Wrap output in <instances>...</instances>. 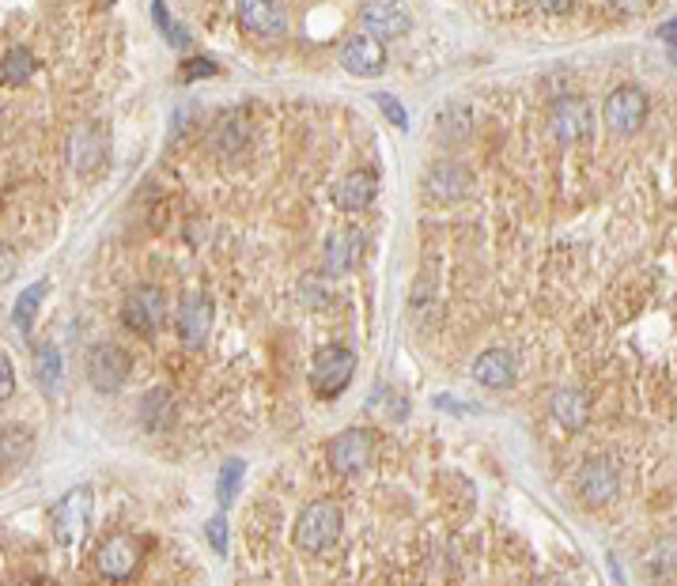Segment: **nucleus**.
Here are the masks:
<instances>
[{
  "label": "nucleus",
  "mask_w": 677,
  "mask_h": 586,
  "mask_svg": "<svg viewBox=\"0 0 677 586\" xmlns=\"http://www.w3.org/2000/svg\"><path fill=\"white\" fill-rule=\"evenodd\" d=\"M341 530H345L341 507H337L334 500H315V503H307V507L300 511L292 538L303 552H307V556H322V552L334 549L337 538H341Z\"/></svg>",
  "instance_id": "obj_1"
},
{
  "label": "nucleus",
  "mask_w": 677,
  "mask_h": 586,
  "mask_svg": "<svg viewBox=\"0 0 677 586\" xmlns=\"http://www.w3.org/2000/svg\"><path fill=\"white\" fill-rule=\"evenodd\" d=\"M357 375V352L345 344H326L311 363V386L318 398H341Z\"/></svg>",
  "instance_id": "obj_2"
},
{
  "label": "nucleus",
  "mask_w": 677,
  "mask_h": 586,
  "mask_svg": "<svg viewBox=\"0 0 677 586\" xmlns=\"http://www.w3.org/2000/svg\"><path fill=\"white\" fill-rule=\"evenodd\" d=\"M144 564V544H140L133 534H110L103 544L95 549V567L103 579L110 583H126L133 579Z\"/></svg>",
  "instance_id": "obj_3"
},
{
  "label": "nucleus",
  "mask_w": 677,
  "mask_h": 586,
  "mask_svg": "<svg viewBox=\"0 0 677 586\" xmlns=\"http://www.w3.org/2000/svg\"><path fill=\"white\" fill-rule=\"evenodd\" d=\"M326 458L337 477L363 473V469L375 461V432H367V427H349V432L334 435L326 447Z\"/></svg>",
  "instance_id": "obj_4"
},
{
  "label": "nucleus",
  "mask_w": 677,
  "mask_h": 586,
  "mask_svg": "<svg viewBox=\"0 0 677 586\" xmlns=\"http://www.w3.org/2000/svg\"><path fill=\"white\" fill-rule=\"evenodd\" d=\"M651 103L635 84H621L606 95V106H602V118H606V129L614 137H632L635 129L647 121Z\"/></svg>",
  "instance_id": "obj_5"
},
{
  "label": "nucleus",
  "mask_w": 677,
  "mask_h": 586,
  "mask_svg": "<svg viewBox=\"0 0 677 586\" xmlns=\"http://www.w3.org/2000/svg\"><path fill=\"white\" fill-rule=\"evenodd\" d=\"M91 507H95V496H91L87 484L80 489H69L54 507V538L61 544H77L87 538L91 530Z\"/></svg>",
  "instance_id": "obj_6"
},
{
  "label": "nucleus",
  "mask_w": 677,
  "mask_h": 586,
  "mask_svg": "<svg viewBox=\"0 0 677 586\" xmlns=\"http://www.w3.org/2000/svg\"><path fill=\"white\" fill-rule=\"evenodd\" d=\"M129 371H133V360L121 344L103 341L87 352V383L95 386L98 394H114L129 383Z\"/></svg>",
  "instance_id": "obj_7"
},
{
  "label": "nucleus",
  "mask_w": 677,
  "mask_h": 586,
  "mask_svg": "<svg viewBox=\"0 0 677 586\" xmlns=\"http://www.w3.org/2000/svg\"><path fill=\"white\" fill-rule=\"evenodd\" d=\"M549 126H552V137L560 144H580V140H591L594 133V114H591V103L580 95H564L552 103L549 110Z\"/></svg>",
  "instance_id": "obj_8"
},
{
  "label": "nucleus",
  "mask_w": 677,
  "mask_h": 586,
  "mask_svg": "<svg viewBox=\"0 0 677 586\" xmlns=\"http://www.w3.org/2000/svg\"><path fill=\"white\" fill-rule=\"evenodd\" d=\"M167 318V295L152 284H140L126 295L121 303V321H126L133 333H155Z\"/></svg>",
  "instance_id": "obj_9"
},
{
  "label": "nucleus",
  "mask_w": 677,
  "mask_h": 586,
  "mask_svg": "<svg viewBox=\"0 0 677 586\" xmlns=\"http://www.w3.org/2000/svg\"><path fill=\"white\" fill-rule=\"evenodd\" d=\"M617 492H621V477H617V469L606 458L583 461L580 477H575V496L587 507H606V503L617 500Z\"/></svg>",
  "instance_id": "obj_10"
},
{
  "label": "nucleus",
  "mask_w": 677,
  "mask_h": 586,
  "mask_svg": "<svg viewBox=\"0 0 677 586\" xmlns=\"http://www.w3.org/2000/svg\"><path fill=\"white\" fill-rule=\"evenodd\" d=\"M360 15H363V31L375 35L378 43H383V38L409 35V27H412V15L401 0H363Z\"/></svg>",
  "instance_id": "obj_11"
},
{
  "label": "nucleus",
  "mask_w": 677,
  "mask_h": 586,
  "mask_svg": "<svg viewBox=\"0 0 677 586\" xmlns=\"http://www.w3.org/2000/svg\"><path fill=\"white\" fill-rule=\"evenodd\" d=\"M212 333V300L209 295H186L178 303V337L189 352H201Z\"/></svg>",
  "instance_id": "obj_12"
},
{
  "label": "nucleus",
  "mask_w": 677,
  "mask_h": 586,
  "mask_svg": "<svg viewBox=\"0 0 677 586\" xmlns=\"http://www.w3.org/2000/svg\"><path fill=\"white\" fill-rule=\"evenodd\" d=\"M106 163V133L95 126V121H84V126L72 129L69 137V167L77 175H95Z\"/></svg>",
  "instance_id": "obj_13"
},
{
  "label": "nucleus",
  "mask_w": 677,
  "mask_h": 586,
  "mask_svg": "<svg viewBox=\"0 0 677 586\" xmlns=\"http://www.w3.org/2000/svg\"><path fill=\"white\" fill-rule=\"evenodd\" d=\"M341 65L352 77H378L386 69V46L375 35H367V31H357V35L345 38Z\"/></svg>",
  "instance_id": "obj_14"
},
{
  "label": "nucleus",
  "mask_w": 677,
  "mask_h": 586,
  "mask_svg": "<svg viewBox=\"0 0 677 586\" xmlns=\"http://www.w3.org/2000/svg\"><path fill=\"white\" fill-rule=\"evenodd\" d=\"M378 194V178L371 171H349L345 178H337L334 186V204L341 212H363Z\"/></svg>",
  "instance_id": "obj_15"
},
{
  "label": "nucleus",
  "mask_w": 677,
  "mask_h": 586,
  "mask_svg": "<svg viewBox=\"0 0 677 586\" xmlns=\"http://www.w3.org/2000/svg\"><path fill=\"white\" fill-rule=\"evenodd\" d=\"M552 417L564 432H583L591 424V398L580 386H560L552 394Z\"/></svg>",
  "instance_id": "obj_16"
},
{
  "label": "nucleus",
  "mask_w": 677,
  "mask_h": 586,
  "mask_svg": "<svg viewBox=\"0 0 677 586\" xmlns=\"http://www.w3.org/2000/svg\"><path fill=\"white\" fill-rule=\"evenodd\" d=\"M238 20L254 35L277 38L284 31V8L277 0H238Z\"/></svg>",
  "instance_id": "obj_17"
},
{
  "label": "nucleus",
  "mask_w": 677,
  "mask_h": 586,
  "mask_svg": "<svg viewBox=\"0 0 677 586\" xmlns=\"http://www.w3.org/2000/svg\"><path fill=\"white\" fill-rule=\"evenodd\" d=\"M363 258V231L357 227H341L329 235L326 243V269L329 272H349L357 269Z\"/></svg>",
  "instance_id": "obj_18"
},
{
  "label": "nucleus",
  "mask_w": 677,
  "mask_h": 586,
  "mask_svg": "<svg viewBox=\"0 0 677 586\" xmlns=\"http://www.w3.org/2000/svg\"><path fill=\"white\" fill-rule=\"evenodd\" d=\"M31 454H35V432L31 427L23 424L0 427V469L4 473H15V469L27 466Z\"/></svg>",
  "instance_id": "obj_19"
},
{
  "label": "nucleus",
  "mask_w": 677,
  "mask_h": 586,
  "mask_svg": "<svg viewBox=\"0 0 677 586\" xmlns=\"http://www.w3.org/2000/svg\"><path fill=\"white\" fill-rule=\"evenodd\" d=\"M469 189H474V178H469V171L458 167V163H435V167L428 171V194H432L435 201H458Z\"/></svg>",
  "instance_id": "obj_20"
},
{
  "label": "nucleus",
  "mask_w": 677,
  "mask_h": 586,
  "mask_svg": "<svg viewBox=\"0 0 677 586\" xmlns=\"http://www.w3.org/2000/svg\"><path fill=\"white\" fill-rule=\"evenodd\" d=\"M474 378L489 390H507L515 383V356L507 349H489L474 363Z\"/></svg>",
  "instance_id": "obj_21"
},
{
  "label": "nucleus",
  "mask_w": 677,
  "mask_h": 586,
  "mask_svg": "<svg viewBox=\"0 0 677 586\" xmlns=\"http://www.w3.org/2000/svg\"><path fill=\"white\" fill-rule=\"evenodd\" d=\"M46 292H49V280H35V284L23 288V295L15 300L12 321H15V329H20L23 337H31V326H35V315H38V307H43Z\"/></svg>",
  "instance_id": "obj_22"
},
{
  "label": "nucleus",
  "mask_w": 677,
  "mask_h": 586,
  "mask_svg": "<svg viewBox=\"0 0 677 586\" xmlns=\"http://www.w3.org/2000/svg\"><path fill=\"white\" fill-rule=\"evenodd\" d=\"M35 378H38V386H43V394L61 390L65 363H61V352H57L54 344H38L35 349Z\"/></svg>",
  "instance_id": "obj_23"
},
{
  "label": "nucleus",
  "mask_w": 677,
  "mask_h": 586,
  "mask_svg": "<svg viewBox=\"0 0 677 586\" xmlns=\"http://www.w3.org/2000/svg\"><path fill=\"white\" fill-rule=\"evenodd\" d=\"M35 69H38L35 54L23 49V46H15V49H8L4 61H0V80H4L8 87H23L31 77H35Z\"/></svg>",
  "instance_id": "obj_24"
},
{
  "label": "nucleus",
  "mask_w": 677,
  "mask_h": 586,
  "mask_svg": "<svg viewBox=\"0 0 677 586\" xmlns=\"http://www.w3.org/2000/svg\"><path fill=\"white\" fill-rule=\"evenodd\" d=\"M140 417H144L148 427H163L171 417H175V401H171L167 390H152L140 406Z\"/></svg>",
  "instance_id": "obj_25"
},
{
  "label": "nucleus",
  "mask_w": 677,
  "mask_h": 586,
  "mask_svg": "<svg viewBox=\"0 0 677 586\" xmlns=\"http://www.w3.org/2000/svg\"><path fill=\"white\" fill-rule=\"evenodd\" d=\"M243 461L231 458L224 461V469H220V484H217V496H220V507H231V500H235L238 492V481H243Z\"/></svg>",
  "instance_id": "obj_26"
},
{
  "label": "nucleus",
  "mask_w": 677,
  "mask_h": 586,
  "mask_svg": "<svg viewBox=\"0 0 677 586\" xmlns=\"http://www.w3.org/2000/svg\"><path fill=\"white\" fill-rule=\"evenodd\" d=\"M152 15H155V27L163 31V38H167L171 46H175V49H189V35L178 27L175 20H171L167 8H163V0H155V4H152Z\"/></svg>",
  "instance_id": "obj_27"
},
{
  "label": "nucleus",
  "mask_w": 677,
  "mask_h": 586,
  "mask_svg": "<svg viewBox=\"0 0 677 586\" xmlns=\"http://www.w3.org/2000/svg\"><path fill=\"white\" fill-rule=\"evenodd\" d=\"M205 538H209L212 549L224 556V552H227V523H224V515H217V518H209V523H205Z\"/></svg>",
  "instance_id": "obj_28"
},
{
  "label": "nucleus",
  "mask_w": 677,
  "mask_h": 586,
  "mask_svg": "<svg viewBox=\"0 0 677 586\" xmlns=\"http://www.w3.org/2000/svg\"><path fill=\"white\" fill-rule=\"evenodd\" d=\"M15 266H20V254L8 243H0V284H8V280L15 277Z\"/></svg>",
  "instance_id": "obj_29"
},
{
  "label": "nucleus",
  "mask_w": 677,
  "mask_h": 586,
  "mask_svg": "<svg viewBox=\"0 0 677 586\" xmlns=\"http://www.w3.org/2000/svg\"><path fill=\"white\" fill-rule=\"evenodd\" d=\"M15 394V371H12V360L0 356V406Z\"/></svg>",
  "instance_id": "obj_30"
},
{
  "label": "nucleus",
  "mask_w": 677,
  "mask_h": 586,
  "mask_svg": "<svg viewBox=\"0 0 677 586\" xmlns=\"http://www.w3.org/2000/svg\"><path fill=\"white\" fill-rule=\"evenodd\" d=\"M375 103L383 106L386 114H390V121H394V126H398V129H406V110H401V103H398V98H390V95H375Z\"/></svg>",
  "instance_id": "obj_31"
},
{
  "label": "nucleus",
  "mask_w": 677,
  "mask_h": 586,
  "mask_svg": "<svg viewBox=\"0 0 677 586\" xmlns=\"http://www.w3.org/2000/svg\"><path fill=\"white\" fill-rule=\"evenodd\" d=\"M212 72H217V65L212 61H189L186 69H182V77L194 80V77H212Z\"/></svg>",
  "instance_id": "obj_32"
},
{
  "label": "nucleus",
  "mask_w": 677,
  "mask_h": 586,
  "mask_svg": "<svg viewBox=\"0 0 677 586\" xmlns=\"http://www.w3.org/2000/svg\"><path fill=\"white\" fill-rule=\"evenodd\" d=\"M538 4H541L549 15H560V12H568V8H572V0H538Z\"/></svg>",
  "instance_id": "obj_33"
},
{
  "label": "nucleus",
  "mask_w": 677,
  "mask_h": 586,
  "mask_svg": "<svg viewBox=\"0 0 677 586\" xmlns=\"http://www.w3.org/2000/svg\"><path fill=\"white\" fill-rule=\"evenodd\" d=\"M617 8H621V12H643V8L651 4V0H614Z\"/></svg>",
  "instance_id": "obj_34"
},
{
  "label": "nucleus",
  "mask_w": 677,
  "mask_h": 586,
  "mask_svg": "<svg viewBox=\"0 0 677 586\" xmlns=\"http://www.w3.org/2000/svg\"><path fill=\"white\" fill-rule=\"evenodd\" d=\"M663 38H666V46L674 49V20H670V23H666V27H663Z\"/></svg>",
  "instance_id": "obj_35"
}]
</instances>
